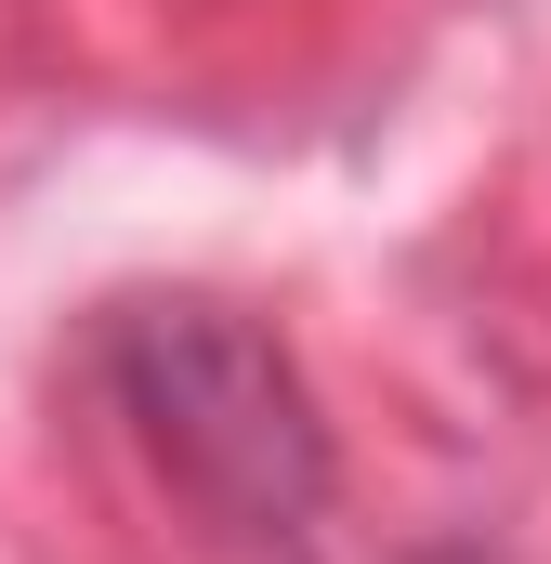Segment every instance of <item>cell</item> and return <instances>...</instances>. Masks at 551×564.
<instances>
[{
	"mask_svg": "<svg viewBox=\"0 0 551 564\" xmlns=\"http://www.w3.org/2000/svg\"><path fill=\"white\" fill-rule=\"evenodd\" d=\"M106 394L158 486L210 525V539H302L328 512V421L289 368V341L224 315V302H132L106 328Z\"/></svg>",
	"mask_w": 551,
	"mask_h": 564,
	"instance_id": "6da1fadb",
	"label": "cell"
}]
</instances>
